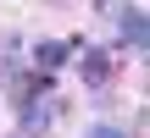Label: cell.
Wrapping results in <instances>:
<instances>
[{"label": "cell", "mask_w": 150, "mask_h": 138, "mask_svg": "<svg viewBox=\"0 0 150 138\" xmlns=\"http://www.w3.org/2000/svg\"><path fill=\"white\" fill-rule=\"evenodd\" d=\"M122 44H134V50L150 44V17L145 11H128V17H122Z\"/></svg>", "instance_id": "obj_3"}, {"label": "cell", "mask_w": 150, "mask_h": 138, "mask_svg": "<svg viewBox=\"0 0 150 138\" xmlns=\"http://www.w3.org/2000/svg\"><path fill=\"white\" fill-rule=\"evenodd\" d=\"M100 11H106V17H117V22H122V17H128V0H100Z\"/></svg>", "instance_id": "obj_5"}, {"label": "cell", "mask_w": 150, "mask_h": 138, "mask_svg": "<svg viewBox=\"0 0 150 138\" xmlns=\"http://www.w3.org/2000/svg\"><path fill=\"white\" fill-rule=\"evenodd\" d=\"M83 138H122V127H100V122H95V127H89Z\"/></svg>", "instance_id": "obj_6"}, {"label": "cell", "mask_w": 150, "mask_h": 138, "mask_svg": "<svg viewBox=\"0 0 150 138\" xmlns=\"http://www.w3.org/2000/svg\"><path fill=\"white\" fill-rule=\"evenodd\" d=\"M83 77H89V83H106V77H111V55H106V50H89V55H83Z\"/></svg>", "instance_id": "obj_4"}, {"label": "cell", "mask_w": 150, "mask_h": 138, "mask_svg": "<svg viewBox=\"0 0 150 138\" xmlns=\"http://www.w3.org/2000/svg\"><path fill=\"white\" fill-rule=\"evenodd\" d=\"M67 55H72V44H61V39H45V44H33V61H39L45 72L67 66Z\"/></svg>", "instance_id": "obj_2"}, {"label": "cell", "mask_w": 150, "mask_h": 138, "mask_svg": "<svg viewBox=\"0 0 150 138\" xmlns=\"http://www.w3.org/2000/svg\"><path fill=\"white\" fill-rule=\"evenodd\" d=\"M50 122H56V100H33V105L22 111V133H28V138L50 133Z\"/></svg>", "instance_id": "obj_1"}]
</instances>
